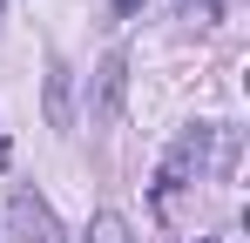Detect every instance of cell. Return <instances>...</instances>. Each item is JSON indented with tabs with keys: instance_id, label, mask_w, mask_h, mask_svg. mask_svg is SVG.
Here are the masks:
<instances>
[{
	"instance_id": "obj_1",
	"label": "cell",
	"mask_w": 250,
	"mask_h": 243,
	"mask_svg": "<svg viewBox=\"0 0 250 243\" xmlns=\"http://www.w3.org/2000/svg\"><path fill=\"white\" fill-rule=\"evenodd\" d=\"M203 169H209V122H196V128H183V135L169 142L163 176H156V202H163V209H176V202H183V189H189Z\"/></svg>"
},
{
	"instance_id": "obj_2",
	"label": "cell",
	"mask_w": 250,
	"mask_h": 243,
	"mask_svg": "<svg viewBox=\"0 0 250 243\" xmlns=\"http://www.w3.org/2000/svg\"><path fill=\"white\" fill-rule=\"evenodd\" d=\"M122 95H128V54H122V47H108V54H102V68H95L88 122H95V128H115V115H122Z\"/></svg>"
},
{
	"instance_id": "obj_3",
	"label": "cell",
	"mask_w": 250,
	"mask_h": 243,
	"mask_svg": "<svg viewBox=\"0 0 250 243\" xmlns=\"http://www.w3.org/2000/svg\"><path fill=\"white\" fill-rule=\"evenodd\" d=\"M7 223H14L21 243H61V223H54V209H47L34 189H14V196H7Z\"/></svg>"
},
{
	"instance_id": "obj_4",
	"label": "cell",
	"mask_w": 250,
	"mask_h": 243,
	"mask_svg": "<svg viewBox=\"0 0 250 243\" xmlns=\"http://www.w3.org/2000/svg\"><path fill=\"white\" fill-rule=\"evenodd\" d=\"M47 122L54 128H75V108H68V68L47 61Z\"/></svg>"
},
{
	"instance_id": "obj_5",
	"label": "cell",
	"mask_w": 250,
	"mask_h": 243,
	"mask_svg": "<svg viewBox=\"0 0 250 243\" xmlns=\"http://www.w3.org/2000/svg\"><path fill=\"white\" fill-rule=\"evenodd\" d=\"M88 243H135V230H128V216H115V209H102V216L88 223Z\"/></svg>"
},
{
	"instance_id": "obj_6",
	"label": "cell",
	"mask_w": 250,
	"mask_h": 243,
	"mask_svg": "<svg viewBox=\"0 0 250 243\" xmlns=\"http://www.w3.org/2000/svg\"><path fill=\"white\" fill-rule=\"evenodd\" d=\"M176 7H183V14H196V20H209V14H216V0H176Z\"/></svg>"
},
{
	"instance_id": "obj_7",
	"label": "cell",
	"mask_w": 250,
	"mask_h": 243,
	"mask_svg": "<svg viewBox=\"0 0 250 243\" xmlns=\"http://www.w3.org/2000/svg\"><path fill=\"white\" fill-rule=\"evenodd\" d=\"M142 14V0H115V20H135Z\"/></svg>"
},
{
	"instance_id": "obj_8",
	"label": "cell",
	"mask_w": 250,
	"mask_h": 243,
	"mask_svg": "<svg viewBox=\"0 0 250 243\" xmlns=\"http://www.w3.org/2000/svg\"><path fill=\"white\" fill-rule=\"evenodd\" d=\"M196 243H209V237H196Z\"/></svg>"
}]
</instances>
